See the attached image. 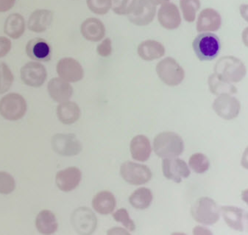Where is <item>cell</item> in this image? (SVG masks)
Here are the masks:
<instances>
[{
  "label": "cell",
  "mask_w": 248,
  "mask_h": 235,
  "mask_svg": "<svg viewBox=\"0 0 248 235\" xmlns=\"http://www.w3.org/2000/svg\"><path fill=\"white\" fill-rule=\"evenodd\" d=\"M80 31L86 40L93 42L102 40L106 34L103 22L96 18H89L85 20L81 25Z\"/></svg>",
  "instance_id": "cell-20"
},
{
  "label": "cell",
  "mask_w": 248,
  "mask_h": 235,
  "mask_svg": "<svg viewBox=\"0 0 248 235\" xmlns=\"http://www.w3.org/2000/svg\"><path fill=\"white\" fill-rule=\"evenodd\" d=\"M222 216L228 226L237 231H243L244 211L236 206H222Z\"/></svg>",
  "instance_id": "cell-28"
},
{
  "label": "cell",
  "mask_w": 248,
  "mask_h": 235,
  "mask_svg": "<svg viewBox=\"0 0 248 235\" xmlns=\"http://www.w3.org/2000/svg\"><path fill=\"white\" fill-rule=\"evenodd\" d=\"M215 74L228 83H237L246 75V68L239 59L233 56H225L217 62Z\"/></svg>",
  "instance_id": "cell-2"
},
{
  "label": "cell",
  "mask_w": 248,
  "mask_h": 235,
  "mask_svg": "<svg viewBox=\"0 0 248 235\" xmlns=\"http://www.w3.org/2000/svg\"><path fill=\"white\" fill-rule=\"evenodd\" d=\"M25 28L24 17L19 14H12L5 20L4 32L11 39H18L25 33Z\"/></svg>",
  "instance_id": "cell-25"
},
{
  "label": "cell",
  "mask_w": 248,
  "mask_h": 235,
  "mask_svg": "<svg viewBox=\"0 0 248 235\" xmlns=\"http://www.w3.org/2000/svg\"><path fill=\"white\" fill-rule=\"evenodd\" d=\"M57 72L60 78L71 83L80 81L84 76L80 63L72 58H63L57 64Z\"/></svg>",
  "instance_id": "cell-12"
},
{
  "label": "cell",
  "mask_w": 248,
  "mask_h": 235,
  "mask_svg": "<svg viewBox=\"0 0 248 235\" xmlns=\"http://www.w3.org/2000/svg\"><path fill=\"white\" fill-rule=\"evenodd\" d=\"M16 0H0V13L10 11L15 5Z\"/></svg>",
  "instance_id": "cell-40"
},
{
  "label": "cell",
  "mask_w": 248,
  "mask_h": 235,
  "mask_svg": "<svg viewBox=\"0 0 248 235\" xmlns=\"http://www.w3.org/2000/svg\"><path fill=\"white\" fill-rule=\"evenodd\" d=\"M57 114L63 124H73L80 118V110L77 103L68 100L59 105Z\"/></svg>",
  "instance_id": "cell-26"
},
{
  "label": "cell",
  "mask_w": 248,
  "mask_h": 235,
  "mask_svg": "<svg viewBox=\"0 0 248 235\" xmlns=\"http://www.w3.org/2000/svg\"><path fill=\"white\" fill-rule=\"evenodd\" d=\"M153 198V193L150 189L141 188L131 194L129 198V202L136 209H145L151 204Z\"/></svg>",
  "instance_id": "cell-29"
},
{
  "label": "cell",
  "mask_w": 248,
  "mask_h": 235,
  "mask_svg": "<svg viewBox=\"0 0 248 235\" xmlns=\"http://www.w3.org/2000/svg\"><path fill=\"white\" fill-rule=\"evenodd\" d=\"M136 0H111L113 11L119 15L128 14Z\"/></svg>",
  "instance_id": "cell-36"
},
{
  "label": "cell",
  "mask_w": 248,
  "mask_h": 235,
  "mask_svg": "<svg viewBox=\"0 0 248 235\" xmlns=\"http://www.w3.org/2000/svg\"><path fill=\"white\" fill-rule=\"evenodd\" d=\"M138 54L143 60L150 62L163 57L165 54V47L156 41H144L139 45Z\"/></svg>",
  "instance_id": "cell-23"
},
{
  "label": "cell",
  "mask_w": 248,
  "mask_h": 235,
  "mask_svg": "<svg viewBox=\"0 0 248 235\" xmlns=\"http://www.w3.org/2000/svg\"><path fill=\"white\" fill-rule=\"evenodd\" d=\"M117 202L114 195L108 191H102L93 197L92 206L96 212L102 215H108L113 212Z\"/></svg>",
  "instance_id": "cell-24"
},
{
  "label": "cell",
  "mask_w": 248,
  "mask_h": 235,
  "mask_svg": "<svg viewBox=\"0 0 248 235\" xmlns=\"http://www.w3.org/2000/svg\"><path fill=\"white\" fill-rule=\"evenodd\" d=\"M155 11V5L152 0H136L128 14V19L134 25L145 26L154 20Z\"/></svg>",
  "instance_id": "cell-8"
},
{
  "label": "cell",
  "mask_w": 248,
  "mask_h": 235,
  "mask_svg": "<svg viewBox=\"0 0 248 235\" xmlns=\"http://www.w3.org/2000/svg\"><path fill=\"white\" fill-rule=\"evenodd\" d=\"M162 170L166 178L176 183H180L183 178H187L191 173L185 161L176 158V157L164 158L162 161Z\"/></svg>",
  "instance_id": "cell-13"
},
{
  "label": "cell",
  "mask_w": 248,
  "mask_h": 235,
  "mask_svg": "<svg viewBox=\"0 0 248 235\" xmlns=\"http://www.w3.org/2000/svg\"><path fill=\"white\" fill-rule=\"evenodd\" d=\"M26 53L32 60L49 62L52 56V48L45 39L35 38L30 40L27 44Z\"/></svg>",
  "instance_id": "cell-15"
},
{
  "label": "cell",
  "mask_w": 248,
  "mask_h": 235,
  "mask_svg": "<svg viewBox=\"0 0 248 235\" xmlns=\"http://www.w3.org/2000/svg\"><path fill=\"white\" fill-rule=\"evenodd\" d=\"M156 72L159 78L170 86H178L185 77L184 69L175 59L170 57L166 58L158 63Z\"/></svg>",
  "instance_id": "cell-6"
},
{
  "label": "cell",
  "mask_w": 248,
  "mask_h": 235,
  "mask_svg": "<svg viewBox=\"0 0 248 235\" xmlns=\"http://www.w3.org/2000/svg\"><path fill=\"white\" fill-rule=\"evenodd\" d=\"M15 180L6 172H0V193L8 195L15 189Z\"/></svg>",
  "instance_id": "cell-35"
},
{
  "label": "cell",
  "mask_w": 248,
  "mask_h": 235,
  "mask_svg": "<svg viewBox=\"0 0 248 235\" xmlns=\"http://www.w3.org/2000/svg\"><path fill=\"white\" fill-rule=\"evenodd\" d=\"M130 153L133 159L139 161H146L149 159L152 153L150 140L144 135H138L130 142Z\"/></svg>",
  "instance_id": "cell-21"
},
{
  "label": "cell",
  "mask_w": 248,
  "mask_h": 235,
  "mask_svg": "<svg viewBox=\"0 0 248 235\" xmlns=\"http://www.w3.org/2000/svg\"><path fill=\"white\" fill-rule=\"evenodd\" d=\"M221 17L219 14L211 8L203 10L200 14L197 24L198 32L216 31L220 28Z\"/></svg>",
  "instance_id": "cell-22"
},
{
  "label": "cell",
  "mask_w": 248,
  "mask_h": 235,
  "mask_svg": "<svg viewBox=\"0 0 248 235\" xmlns=\"http://www.w3.org/2000/svg\"><path fill=\"white\" fill-rule=\"evenodd\" d=\"M86 2L90 11L98 15L107 14L112 6L111 0H86Z\"/></svg>",
  "instance_id": "cell-34"
},
{
  "label": "cell",
  "mask_w": 248,
  "mask_h": 235,
  "mask_svg": "<svg viewBox=\"0 0 248 235\" xmlns=\"http://www.w3.org/2000/svg\"><path fill=\"white\" fill-rule=\"evenodd\" d=\"M193 219L203 225H213L219 219V211L215 201L202 197L196 201L191 209Z\"/></svg>",
  "instance_id": "cell-4"
},
{
  "label": "cell",
  "mask_w": 248,
  "mask_h": 235,
  "mask_svg": "<svg viewBox=\"0 0 248 235\" xmlns=\"http://www.w3.org/2000/svg\"><path fill=\"white\" fill-rule=\"evenodd\" d=\"M46 68L39 62H28L21 69V78L25 84L31 87H40L46 81Z\"/></svg>",
  "instance_id": "cell-11"
},
{
  "label": "cell",
  "mask_w": 248,
  "mask_h": 235,
  "mask_svg": "<svg viewBox=\"0 0 248 235\" xmlns=\"http://www.w3.org/2000/svg\"><path fill=\"white\" fill-rule=\"evenodd\" d=\"M97 53L102 57H108L112 52L111 41L110 39H106L97 46Z\"/></svg>",
  "instance_id": "cell-38"
},
{
  "label": "cell",
  "mask_w": 248,
  "mask_h": 235,
  "mask_svg": "<svg viewBox=\"0 0 248 235\" xmlns=\"http://www.w3.org/2000/svg\"><path fill=\"white\" fill-rule=\"evenodd\" d=\"M97 218L88 208H80L72 215L74 227L80 234H92L97 227Z\"/></svg>",
  "instance_id": "cell-14"
},
{
  "label": "cell",
  "mask_w": 248,
  "mask_h": 235,
  "mask_svg": "<svg viewBox=\"0 0 248 235\" xmlns=\"http://www.w3.org/2000/svg\"><path fill=\"white\" fill-rule=\"evenodd\" d=\"M52 146L59 155L72 157L81 151L82 144L73 134H59L52 139Z\"/></svg>",
  "instance_id": "cell-9"
},
{
  "label": "cell",
  "mask_w": 248,
  "mask_h": 235,
  "mask_svg": "<svg viewBox=\"0 0 248 235\" xmlns=\"http://www.w3.org/2000/svg\"><path fill=\"white\" fill-rule=\"evenodd\" d=\"M53 19L52 11L39 9L33 11L28 19V29L32 32L41 33L45 32L50 26Z\"/></svg>",
  "instance_id": "cell-18"
},
{
  "label": "cell",
  "mask_w": 248,
  "mask_h": 235,
  "mask_svg": "<svg viewBox=\"0 0 248 235\" xmlns=\"http://www.w3.org/2000/svg\"><path fill=\"white\" fill-rule=\"evenodd\" d=\"M158 21L166 29H176L181 25V19L178 8L172 3H165L158 11Z\"/></svg>",
  "instance_id": "cell-19"
},
{
  "label": "cell",
  "mask_w": 248,
  "mask_h": 235,
  "mask_svg": "<svg viewBox=\"0 0 248 235\" xmlns=\"http://www.w3.org/2000/svg\"><path fill=\"white\" fill-rule=\"evenodd\" d=\"M188 165L197 173H203L209 168V160L204 154L197 153L190 157Z\"/></svg>",
  "instance_id": "cell-33"
},
{
  "label": "cell",
  "mask_w": 248,
  "mask_h": 235,
  "mask_svg": "<svg viewBox=\"0 0 248 235\" xmlns=\"http://www.w3.org/2000/svg\"><path fill=\"white\" fill-rule=\"evenodd\" d=\"M11 49V42L9 39L0 36V59L8 55Z\"/></svg>",
  "instance_id": "cell-39"
},
{
  "label": "cell",
  "mask_w": 248,
  "mask_h": 235,
  "mask_svg": "<svg viewBox=\"0 0 248 235\" xmlns=\"http://www.w3.org/2000/svg\"><path fill=\"white\" fill-rule=\"evenodd\" d=\"M113 219L117 222L123 223L128 230L134 231L136 225L134 221L130 219L128 212L125 209H120L113 214Z\"/></svg>",
  "instance_id": "cell-37"
},
{
  "label": "cell",
  "mask_w": 248,
  "mask_h": 235,
  "mask_svg": "<svg viewBox=\"0 0 248 235\" xmlns=\"http://www.w3.org/2000/svg\"><path fill=\"white\" fill-rule=\"evenodd\" d=\"M212 107L218 116L224 120H231L239 115L241 104L236 97L230 94H222L215 99Z\"/></svg>",
  "instance_id": "cell-10"
},
{
  "label": "cell",
  "mask_w": 248,
  "mask_h": 235,
  "mask_svg": "<svg viewBox=\"0 0 248 235\" xmlns=\"http://www.w3.org/2000/svg\"><path fill=\"white\" fill-rule=\"evenodd\" d=\"M197 57L202 62H210L217 57L221 50L219 37L212 32L199 34L192 43Z\"/></svg>",
  "instance_id": "cell-3"
},
{
  "label": "cell",
  "mask_w": 248,
  "mask_h": 235,
  "mask_svg": "<svg viewBox=\"0 0 248 235\" xmlns=\"http://www.w3.org/2000/svg\"><path fill=\"white\" fill-rule=\"evenodd\" d=\"M14 77L8 65L0 63V94H5L11 89Z\"/></svg>",
  "instance_id": "cell-32"
},
{
  "label": "cell",
  "mask_w": 248,
  "mask_h": 235,
  "mask_svg": "<svg viewBox=\"0 0 248 235\" xmlns=\"http://www.w3.org/2000/svg\"><path fill=\"white\" fill-rule=\"evenodd\" d=\"M123 179L132 185H141L150 182L152 172L148 167L132 161H126L120 168Z\"/></svg>",
  "instance_id": "cell-7"
},
{
  "label": "cell",
  "mask_w": 248,
  "mask_h": 235,
  "mask_svg": "<svg viewBox=\"0 0 248 235\" xmlns=\"http://www.w3.org/2000/svg\"><path fill=\"white\" fill-rule=\"evenodd\" d=\"M210 91L216 95L233 94L237 93L236 88L231 83L221 80L214 73L208 78Z\"/></svg>",
  "instance_id": "cell-30"
},
{
  "label": "cell",
  "mask_w": 248,
  "mask_h": 235,
  "mask_svg": "<svg viewBox=\"0 0 248 235\" xmlns=\"http://www.w3.org/2000/svg\"><path fill=\"white\" fill-rule=\"evenodd\" d=\"M35 226L39 232L44 235L55 233L58 229L56 217L50 211H42L37 216Z\"/></svg>",
  "instance_id": "cell-27"
},
{
  "label": "cell",
  "mask_w": 248,
  "mask_h": 235,
  "mask_svg": "<svg viewBox=\"0 0 248 235\" xmlns=\"http://www.w3.org/2000/svg\"><path fill=\"white\" fill-rule=\"evenodd\" d=\"M154 151L161 158H175L184 152L183 139L176 133L166 131L158 134L154 139Z\"/></svg>",
  "instance_id": "cell-1"
},
{
  "label": "cell",
  "mask_w": 248,
  "mask_h": 235,
  "mask_svg": "<svg viewBox=\"0 0 248 235\" xmlns=\"http://www.w3.org/2000/svg\"><path fill=\"white\" fill-rule=\"evenodd\" d=\"M26 111V100L20 94L11 93L0 100V114L10 121L20 120Z\"/></svg>",
  "instance_id": "cell-5"
},
{
  "label": "cell",
  "mask_w": 248,
  "mask_h": 235,
  "mask_svg": "<svg viewBox=\"0 0 248 235\" xmlns=\"http://www.w3.org/2000/svg\"><path fill=\"white\" fill-rule=\"evenodd\" d=\"M169 0H152V2H154L155 5H159V4L163 3V2H167Z\"/></svg>",
  "instance_id": "cell-41"
},
{
  "label": "cell",
  "mask_w": 248,
  "mask_h": 235,
  "mask_svg": "<svg viewBox=\"0 0 248 235\" xmlns=\"http://www.w3.org/2000/svg\"><path fill=\"white\" fill-rule=\"evenodd\" d=\"M81 176V171L78 168L72 167L59 171L55 177V182L61 190L69 192L78 186Z\"/></svg>",
  "instance_id": "cell-16"
},
{
  "label": "cell",
  "mask_w": 248,
  "mask_h": 235,
  "mask_svg": "<svg viewBox=\"0 0 248 235\" xmlns=\"http://www.w3.org/2000/svg\"><path fill=\"white\" fill-rule=\"evenodd\" d=\"M47 89L52 100L59 103L68 101L73 94V89L69 82L60 78H55L49 80Z\"/></svg>",
  "instance_id": "cell-17"
},
{
  "label": "cell",
  "mask_w": 248,
  "mask_h": 235,
  "mask_svg": "<svg viewBox=\"0 0 248 235\" xmlns=\"http://www.w3.org/2000/svg\"><path fill=\"white\" fill-rule=\"evenodd\" d=\"M180 3L185 20L188 22H194L197 11L201 8L199 0H181Z\"/></svg>",
  "instance_id": "cell-31"
}]
</instances>
